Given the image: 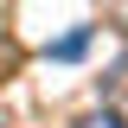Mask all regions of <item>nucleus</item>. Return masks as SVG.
<instances>
[{
  "mask_svg": "<svg viewBox=\"0 0 128 128\" xmlns=\"http://www.w3.org/2000/svg\"><path fill=\"white\" fill-rule=\"evenodd\" d=\"M109 109H115V115L128 122V58H122V64L109 70Z\"/></svg>",
  "mask_w": 128,
  "mask_h": 128,
  "instance_id": "obj_1",
  "label": "nucleus"
},
{
  "mask_svg": "<svg viewBox=\"0 0 128 128\" xmlns=\"http://www.w3.org/2000/svg\"><path fill=\"white\" fill-rule=\"evenodd\" d=\"M70 128H128V122H122L115 109H90V115H77Z\"/></svg>",
  "mask_w": 128,
  "mask_h": 128,
  "instance_id": "obj_2",
  "label": "nucleus"
},
{
  "mask_svg": "<svg viewBox=\"0 0 128 128\" xmlns=\"http://www.w3.org/2000/svg\"><path fill=\"white\" fill-rule=\"evenodd\" d=\"M0 128H13V122H6V109H0Z\"/></svg>",
  "mask_w": 128,
  "mask_h": 128,
  "instance_id": "obj_3",
  "label": "nucleus"
}]
</instances>
